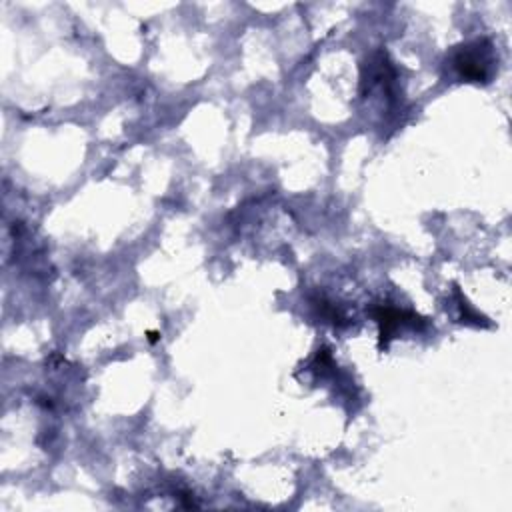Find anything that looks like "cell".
<instances>
[{
    "label": "cell",
    "mask_w": 512,
    "mask_h": 512,
    "mask_svg": "<svg viewBox=\"0 0 512 512\" xmlns=\"http://www.w3.org/2000/svg\"><path fill=\"white\" fill-rule=\"evenodd\" d=\"M494 66V50L488 40H474L454 54V68L466 82H488Z\"/></svg>",
    "instance_id": "cell-1"
}]
</instances>
